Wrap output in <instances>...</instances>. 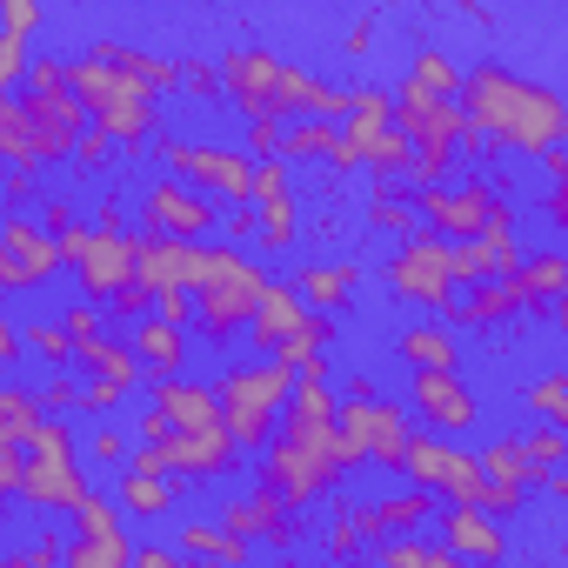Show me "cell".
<instances>
[{
    "label": "cell",
    "instance_id": "cell-1",
    "mask_svg": "<svg viewBox=\"0 0 568 568\" xmlns=\"http://www.w3.org/2000/svg\"><path fill=\"white\" fill-rule=\"evenodd\" d=\"M328 375H335V368H328V355H315V362L302 368L288 415H281L274 442H267V448H261V462H254L261 488H267V495H281L295 515H308V508L335 501V488L362 468V462H355V448H348V435H342V395H335V382H328Z\"/></svg>",
    "mask_w": 568,
    "mask_h": 568
},
{
    "label": "cell",
    "instance_id": "cell-2",
    "mask_svg": "<svg viewBox=\"0 0 568 568\" xmlns=\"http://www.w3.org/2000/svg\"><path fill=\"white\" fill-rule=\"evenodd\" d=\"M462 108H468V128L495 154L541 161L548 148H568V94L535 81V74H521V68L475 61L468 81H462Z\"/></svg>",
    "mask_w": 568,
    "mask_h": 568
},
{
    "label": "cell",
    "instance_id": "cell-3",
    "mask_svg": "<svg viewBox=\"0 0 568 568\" xmlns=\"http://www.w3.org/2000/svg\"><path fill=\"white\" fill-rule=\"evenodd\" d=\"M94 114L74 88V61H34L28 81L0 101V154L8 168L34 161V168H61L81 154Z\"/></svg>",
    "mask_w": 568,
    "mask_h": 568
},
{
    "label": "cell",
    "instance_id": "cell-4",
    "mask_svg": "<svg viewBox=\"0 0 568 568\" xmlns=\"http://www.w3.org/2000/svg\"><path fill=\"white\" fill-rule=\"evenodd\" d=\"M274 274L234 247V241H201V274H194V328L214 342V348H234L254 322V308L267 302Z\"/></svg>",
    "mask_w": 568,
    "mask_h": 568
},
{
    "label": "cell",
    "instance_id": "cell-5",
    "mask_svg": "<svg viewBox=\"0 0 568 568\" xmlns=\"http://www.w3.org/2000/svg\"><path fill=\"white\" fill-rule=\"evenodd\" d=\"M221 74H227V101L241 108V121H295V114H315L322 101V74L295 68V61H281L274 48H227L221 54Z\"/></svg>",
    "mask_w": 568,
    "mask_h": 568
},
{
    "label": "cell",
    "instance_id": "cell-6",
    "mask_svg": "<svg viewBox=\"0 0 568 568\" xmlns=\"http://www.w3.org/2000/svg\"><path fill=\"white\" fill-rule=\"evenodd\" d=\"M74 88H81L94 128H108L121 141V154L154 148V134H161V88H148L134 68H114L101 54H81L74 61Z\"/></svg>",
    "mask_w": 568,
    "mask_h": 568
},
{
    "label": "cell",
    "instance_id": "cell-7",
    "mask_svg": "<svg viewBox=\"0 0 568 568\" xmlns=\"http://www.w3.org/2000/svg\"><path fill=\"white\" fill-rule=\"evenodd\" d=\"M295 382H302V368H288L281 355L234 362V368L214 382V388H221V415H227V428H234V442H241L247 455H261V448L274 442L281 415H288V402H295Z\"/></svg>",
    "mask_w": 568,
    "mask_h": 568
},
{
    "label": "cell",
    "instance_id": "cell-8",
    "mask_svg": "<svg viewBox=\"0 0 568 568\" xmlns=\"http://www.w3.org/2000/svg\"><path fill=\"white\" fill-rule=\"evenodd\" d=\"M382 288H388V302H402V308L448 315V302L462 295V281H455V241L422 221V227L402 234L395 254L382 261Z\"/></svg>",
    "mask_w": 568,
    "mask_h": 568
},
{
    "label": "cell",
    "instance_id": "cell-9",
    "mask_svg": "<svg viewBox=\"0 0 568 568\" xmlns=\"http://www.w3.org/2000/svg\"><path fill=\"white\" fill-rule=\"evenodd\" d=\"M88 462H81V442L61 415H48L34 435H28V481H21V508L34 515H74L88 501Z\"/></svg>",
    "mask_w": 568,
    "mask_h": 568
},
{
    "label": "cell",
    "instance_id": "cell-10",
    "mask_svg": "<svg viewBox=\"0 0 568 568\" xmlns=\"http://www.w3.org/2000/svg\"><path fill=\"white\" fill-rule=\"evenodd\" d=\"M154 154H161V168L168 174H181V181H194V187H207L214 201H254V154L247 148H234V141H187V134H154Z\"/></svg>",
    "mask_w": 568,
    "mask_h": 568
},
{
    "label": "cell",
    "instance_id": "cell-11",
    "mask_svg": "<svg viewBox=\"0 0 568 568\" xmlns=\"http://www.w3.org/2000/svg\"><path fill=\"white\" fill-rule=\"evenodd\" d=\"M408 415H415V408H408V402H388L382 388H375V395H342V435H348L355 462H362V468H388V475H402L408 442H415Z\"/></svg>",
    "mask_w": 568,
    "mask_h": 568
},
{
    "label": "cell",
    "instance_id": "cell-12",
    "mask_svg": "<svg viewBox=\"0 0 568 568\" xmlns=\"http://www.w3.org/2000/svg\"><path fill=\"white\" fill-rule=\"evenodd\" d=\"M221 207H227V201H214L207 187H194V181H181V174H168V168L134 194V221H141L148 234H187V241H214Z\"/></svg>",
    "mask_w": 568,
    "mask_h": 568
},
{
    "label": "cell",
    "instance_id": "cell-13",
    "mask_svg": "<svg viewBox=\"0 0 568 568\" xmlns=\"http://www.w3.org/2000/svg\"><path fill=\"white\" fill-rule=\"evenodd\" d=\"M402 475H408V481H422L435 501H481V488H488L481 455H475V448H462V435H435V428H422V435L408 442Z\"/></svg>",
    "mask_w": 568,
    "mask_h": 568
},
{
    "label": "cell",
    "instance_id": "cell-14",
    "mask_svg": "<svg viewBox=\"0 0 568 568\" xmlns=\"http://www.w3.org/2000/svg\"><path fill=\"white\" fill-rule=\"evenodd\" d=\"M61 267H68L61 234L48 221H34L28 207H14L8 227H0V288H8V295H34V288H48Z\"/></svg>",
    "mask_w": 568,
    "mask_h": 568
},
{
    "label": "cell",
    "instance_id": "cell-15",
    "mask_svg": "<svg viewBox=\"0 0 568 568\" xmlns=\"http://www.w3.org/2000/svg\"><path fill=\"white\" fill-rule=\"evenodd\" d=\"M415 207H422V221L428 227H442L448 241H475V234H488V221L508 207L501 201V187L495 181H428V187H415Z\"/></svg>",
    "mask_w": 568,
    "mask_h": 568
},
{
    "label": "cell",
    "instance_id": "cell-16",
    "mask_svg": "<svg viewBox=\"0 0 568 568\" xmlns=\"http://www.w3.org/2000/svg\"><path fill=\"white\" fill-rule=\"evenodd\" d=\"M408 408H415V422L435 428V435H475V428H481V395L468 388L462 368H415Z\"/></svg>",
    "mask_w": 568,
    "mask_h": 568
},
{
    "label": "cell",
    "instance_id": "cell-17",
    "mask_svg": "<svg viewBox=\"0 0 568 568\" xmlns=\"http://www.w3.org/2000/svg\"><path fill=\"white\" fill-rule=\"evenodd\" d=\"M74 541H68V555H61V568H128L134 561V541H128V508L114 501V495H88L74 515Z\"/></svg>",
    "mask_w": 568,
    "mask_h": 568
},
{
    "label": "cell",
    "instance_id": "cell-18",
    "mask_svg": "<svg viewBox=\"0 0 568 568\" xmlns=\"http://www.w3.org/2000/svg\"><path fill=\"white\" fill-rule=\"evenodd\" d=\"M74 281H81V295H94V302H114L121 288H134V281H141V234L94 227V241L74 254Z\"/></svg>",
    "mask_w": 568,
    "mask_h": 568
},
{
    "label": "cell",
    "instance_id": "cell-19",
    "mask_svg": "<svg viewBox=\"0 0 568 568\" xmlns=\"http://www.w3.org/2000/svg\"><path fill=\"white\" fill-rule=\"evenodd\" d=\"M254 207H261V254H288L302 241V207H295V161L267 154L254 168Z\"/></svg>",
    "mask_w": 568,
    "mask_h": 568
},
{
    "label": "cell",
    "instance_id": "cell-20",
    "mask_svg": "<svg viewBox=\"0 0 568 568\" xmlns=\"http://www.w3.org/2000/svg\"><path fill=\"white\" fill-rule=\"evenodd\" d=\"M435 528H442V541H448L462 561H501V555H508V528H501V515L481 508V501H448V508L435 515Z\"/></svg>",
    "mask_w": 568,
    "mask_h": 568
},
{
    "label": "cell",
    "instance_id": "cell-21",
    "mask_svg": "<svg viewBox=\"0 0 568 568\" xmlns=\"http://www.w3.org/2000/svg\"><path fill=\"white\" fill-rule=\"evenodd\" d=\"M308 315H315V302L295 288V281H274L267 288V302L254 308V322H247V342H254V355H281L302 328H308Z\"/></svg>",
    "mask_w": 568,
    "mask_h": 568
},
{
    "label": "cell",
    "instance_id": "cell-22",
    "mask_svg": "<svg viewBox=\"0 0 568 568\" xmlns=\"http://www.w3.org/2000/svg\"><path fill=\"white\" fill-rule=\"evenodd\" d=\"M148 395H154V408L174 428H214V422H227L221 415V388H207L194 375H148Z\"/></svg>",
    "mask_w": 568,
    "mask_h": 568
},
{
    "label": "cell",
    "instance_id": "cell-23",
    "mask_svg": "<svg viewBox=\"0 0 568 568\" xmlns=\"http://www.w3.org/2000/svg\"><path fill=\"white\" fill-rule=\"evenodd\" d=\"M428 515H435V495H428L422 481H408L402 495H382V501H355V521H362L368 548L388 541V535H415V528H428Z\"/></svg>",
    "mask_w": 568,
    "mask_h": 568
},
{
    "label": "cell",
    "instance_id": "cell-24",
    "mask_svg": "<svg viewBox=\"0 0 568 568\" xmlns=\"http://www.w3.org/2000/svg\"><path fill=\"white\" fill-rule=\"evenodd\" d=\"M528 302H521V288H515V274H488V281H475V288H462L455 302H448V322L455 328H501V322H515Z\"/></svg>",
    "mask_w": 568,
    "mask_h": 568
},
{
    "label": "cell",
    "instance_id": "cell-25",
    "mask_svg": "<svg viewBox=\"0 0 568 568\" xmlns=\"http://www.w3.org/2000/svg\"><path fill=\"white\" fill-rule=\"evenodd\" d=\"M395 362L415 375V368H462V342H455V322L448 315H428V322H408L395 335Z\"/></svg>",
    "mask_w": 568,
    "mask_h": 568
},
{
    "label": "cell",
    "instance_id": "cell-26",
    "mask_svg": "<svg viewBox=\"0 0 568 568\" xmlns=\"http://www.w3.org/2000/svg\"><path fill=\"white\" fill-rule=\"evenodd\" d=\"M74 368H81L88 382H114V388H128V395L148 382V362H141V348H134L128 335H94V342H81Z\"/></svg>",
    "mask_w": 568,
    "mask_h": 568
},
{
    "label": "cell",
    "instance_id": "cell-27",
    "mask_svg": "<svg viewBox=\"0 0 568 568\" xmlns=\"http://www.w3.org/2000/svg\"><path fill=\"white\" fill-rule=\"evenodd\" d=\"M362 261H308L302 274H295V288L315 302V308H328V315H348L355 308V295H362Z\"/></svg>",
    "mask_w": 568,
    "mask_h": 568
},
{
    "label": "cell",
    "instance_id": "cell-28",
    "mask_svg": "<svg viewBox=\"0 0 568 568\" xmlns=\"http://www.w3.org/2000/svg\"><path fill=\"white\" fill-rule=\"evenodd\" d=\"M128 342L141 348L148 375H181V368H187V328H181V322H168L161 308H154V315H141V322H128Z\"/></svg>",
    "mask_w": 568,
    "mask_h": 568
},
{
    "label": "cell",
    "instance_id": "cell-29",
    "mask_svg": "<svg viewBox=\"0 0 568 568\" xmlns=\"http://www.w3.org/2000/svg\"><path fill=\"white\" fill-rule=\"evenodd\" d=\"M114 501H121L128 515H141V521H161V515H174V501H181V475L121 468V481H114Z\"/></svg>",
    "mask_w": 568,
    "mask_h": 568
},
{
    "label": "cell",
    "instance_id": "cell-30",
    "mask_svg": "<svg viewBox=\"0 0 568 568\" xmlns=\"http://www.w3.org/2000/svg\"><path fill=\"white\" fill-rule=\"evenodd\" d=\"M174 548H181L187 561H247V555H254V541H247V535H234L221 515H214V521H201V515H181V535H174Z\"/></svg>",
    "mask_w": 568,
    "mask_h": 568
},
{
    "label": "cell",
    "instance_id": "cell-31",
    "mask_svg": "<svg viewBox=\"0 0 568 568\" xmlns=\"http://www.w3.org/2000/svg\"><path fill=\"white\" fill-rule=\"evenodd\" d=\"M515 288L528 308H555L568 295V247H535L521 267H515Z\"/></svg>",
    "mask_w": 568,
    "mask_h": 568
},
{
    "label": "cell",
    "instance_id": "cell-32",
    "mask_svg": "<svg viewBox=\"0 0 568 568\" xmlns=\"http://www.w3.org/2000/svg\"><path fill=\"white\" fill-rule=\"evenodd\" d=\"M88 54H101V61H114V68H134L148 88H161V94H181V61H161V54H148V48H134V41H121V34H101Z\"/></svg>",
    "mask_w": 568,
    "mask_h": 568
},
{
    "label": "cell",
    "instance_id": "cell-33",
    "mask_svg": "<svg viewBox=\"0 0 568 568\" xmlns=\"http://www.w3.org/2000/svg\"><path fill=\"white\" fill-rule=\"evenodd\" d=\"M342 141V121H322V114H295L281 121V161H328V148Z\"/></svg>",
    "mask_w": 568,
    "mask_h": 568
},
{
    "label": "cell",
    "instance_id": "cell-34",
    "mask_svg": "<svg viewBox=\"0 0 568 568\" xmlns=\"http://www.w3.org/2000/svg\"><path fill=\"white\" fill-rule=\"evenodd\" d=\"M481 468H488V481H515V488H541V481H548V468L528 455V442H521V435L488 442V448H481Z\"/></svg>",
    "mask_w": 568,
    "mask_h": 568
},
{
    "label": "cell",
    "instance_id": "cell-35",
    "mask_svg": "<svg viewBox=\"0 0 568 568\" xmlns=\"http://www.w3.org/2000/svg\"><path fill=\"white\" fill-rule=\"evenodd\" d=\"M375 561H382V568H455L462 555H455L448 541H428V535L415 528V535H388V541H375Z\"/></svg>",
    "mask_w": 568,
    "mask_h": 568
},
{
    "label": "cell",
    "instance_id": "cell-36",
    "mask_svg": "<svg viewBox=\"0 0 568 568\" xmlns=\"http://www.w3.org/2000/svg\"><path fill=\"white\" fill-rule=\"evenodd\" d=\"M41 422H48L41 388H28V382H8V388H0V442H28Z\"/></svg>",
    "mask_w": 568,
    "mask_h": 568
},
{
    "label": "cell",
    "instance_id": "cell-37",
    "mask_svg": "<svg viewBox=\"0 0 568 568\" xmlns=\"http://www.w3.org/2000/svg\"><path fill=\"white\" fill-rule=\"evenodd\" d=\"M21 328H28V355H34V362H48V368H74L81 342L68 335V322H61V315H28Z\"/></svg>",
    "mask_w": 568,
    "mask_h": 568
},
{
    "label": "cell",
    "instance_id": "cell-38",
    "mask_svg": "<svg viewBox=\"0 0 568 568\" xmlns=\"http://www.w3.org/2000/svg\"><path fill=\"white\" fill-rule=\"evenodd\" d=\"M521 408H528L535 422L568 428V368H541V375H528V382H521Z\"/></svg>",
    "mask_w": 568,
    "mask_h": 568
},
{
    "label": "cell",
    "instance_id": "cell-39",
    "mask_svg": "<svg viewBox=\"0 0 568 568\" xmlns=\"http://www.w3.org/2000/svg\"><path fill=\"white\" fill-rule=\"evenodd\" d=\"M408 81H415V88H428V94H462L468 68H455L442 48H415V61H408Z\"/></svg>",
    "mask_w": 568,
    "mask_h": 568
},
{
    "label": "cell",
    "instance_id": "cell-40",
    "mask_svg": "<svg viewBox=\"0 0 568 568\" xmlns=\"http://www.w3.org/2000/svg\"><path fill=\"white\" fill-rule=\"evenodd\" d=\"M368 227H375V234H395V241L415 234V227H422L415 194H382V187H375V201H368Z\"/></svg>",
    "mask_w": 568,
    "mask_h": 568
},
{
    "label": "cell",
    "instance_id": "cell-41",
    "mask_svg": "<svg viewBox=\"0 0 568 568\" xmlns=\"http://www.w3.org/2000/svg\"><path fill=\"white\" fill-rule=\"evenodd\" d=\"M181 94L187 101H227V74L214 61H181Z\"/></svg>",
    "mask_w": 568,
    "mask_h": 568
},
{
    "label": "cell",
    "instance_id": "cell-42",
    "mask_svg": "<svg viewBox=\"0 0 568 568\" xmlns=\"http://www.w3.org/2000/svg\"><path fill=\"white\" fill-rule=\"evenodd\" d=\"M108 315H114V308H108V302H94V295H81V302H68V308H61V322H68V335H74V342L108 335Z\"/></svg>",
    "mask_w": 568,
    "mask_h": 568
},
{
    "label": "cell",
    "instance_id": "cell-43",
    "mask_svg": "<svg viewBox=\"0 0 568 568\" xmlns=\"http://www.w3.org/2000/svg\"><path fill=\"white\" fill-rule=\"evenodd\" d=\"M362 548H368V535L355 521V501H335V515H328V555H362Z\"/></svg>",
    "mask_w": 568,
    "mask_h": 568
},
{
    "label": "cell",
    "instance_id": "cell-44",
    "mask_svg": "<svg viewBox=\"0 0 568 568\" xmlns=\"http://www.w3.org/2000/svg\"><path fill=\"white\" fill-rule=\"evenodd\" d=\"M521 442H528V455H535L541 468H568V428H555V422H535Z\"/></svg>",
    "mask_w": 568,
    "mask_h": 568
},
{
    "label": "cell",
    "instance_id": "cell-45",
    "mask_svg": "<svg viewBox=\"0 0 568 568\" xmlns=\"http://www.w3.org/2000/svg\"><path fill=\"white\" fill-rule=\"evenodd\" d=\"M495 274V261H488V241L475 234V241H455V281L462 288H475V281H488Z\"/></svg>",
    "mask_w": 568,
    "mask_h": 568
},
{
    "label": "cell",
    "instance_id": "cell-46",
    "mask_svg": "<svg viewBox=\"0 0 568 568\" xmlns=\"http://www.w3.org/2000/svg\"><path fill=\"white\" fill-rule=\"evenodd\" d=\"M128 455H134V442H128L114 422H101V428L88 435V462H114V468H128Z\"/></svg>",
    "mask_w": 568,
    "mask_h": 568
},
{
    "label": "cell",
    "instance_id": "cell-47",
    "mask_svg": "<svg viewBox=\"0 0 568 568\" xmlns=\"http://www.w3.org/2000/svg\"><path fill=\"white\" fill-rule=\"evenodd\" d=\"M114 154H121V141H114L108 128H88V141H81V154H74V168H81V174H101V168H108Z\"/></svg>",
    "mask_w": 568,
    "mask_h": 568
},
{
    "label": "cell",
    "instance_id": "cell-48",
    "mask_svg": "<svg viewBox=\"0 0 568 568\" xmlns=\"http://www.w3.org/2000/svg\"><path fill=\"white\" fill-rule=\"evenodd\" d=\"M81 395H88V382H74V375H48L41 382V402H48V415H61V408H81Z\"/></svg>",
    "mask_w": 568,
    "mask_h": 568
},
{
    "label": "cell",
    "instance_id": "cell-49",
    "mask_svg": "<svg viewBox=\"0 0 568 568\" xmlns=\"http://www.w3.org/2000/svg\"><path fill=\"white\" fill-rule=\"evenodd\" d=\"M541 221L568 241V174H555V181H548V194H541Z\"/></svg>",
    "mask_w": 568,
    "mask_h": 568
},
{
    "label": "cell",
    "instance_id": "cell-50",
    "mask_svg": "<svg viewBox=\"0 0 568 568\" xmlns=\"http://www.w3.org/2000/svg\"><path fill=\"white\" fill-rule=\"evenodd\" d=\"M108 308H114L121 322H141V315H154V288H148V281H134V288H121Z\"/></svg>",
    "mask_w": 568,
    "mask_h": 568
},
{
    "label": "cell",
    "instance_id": "cell-51",
    "mask_svg": "<svg viewBox=\"0 0 568 568\" xmlns=\"http://www.w3.org/2000/svg\"><path fill=\"white\" fill-rule=\"evenodd\" d=\"M8 201H14V207H28V201H41V168H34V161H21V168H8Z\"/></svg>",
    "mask_w": 568,
    "mask_h": 568
},
{
    "label": "cell",
    "instance_id": "cell-52",
    "mask_svg": "<svg viewBox=\"0 0 568 568\" xmlns=\"http://www.w3.org/2000/svg\"><path fill=\"white\" fill-rule=\"evenodd\" d=\"M81 382H88V375H81ZM121 402H128V388H114V382H88V395H81V408H88V415H101V422H108Z\"/></svg>",
    "mask_w": 568,
    "mask_h": 568
},
{
    "label": "cell",
    "instance_id": "cell-53",
    "mask_svg": "<svg viewBox=\"0 0 568 568\" xmlns=\"http://www.w3.org/2000/svg\"><path fill=\"white\" fill-rule=\"evenodd\" d=\"M521 501H528V488H515V481H488V488H481V508H495L501 521L521 515Z\"/></svg>",
    "mask_w": 568,
    "mask_h": 568
},
{
    "label": "cell",
    "instance_id": "cell-54",
    "mask_svg": "<svg viewBox=\"0 0 568 568\" xmlns=\"http://www.w3.org/2000/svg\"><path fill=\"white\" fill-rule=\"evenodd\" d=\"M241 141H247V154H254V161H267V154H281V121H247V134H241Z\"/></svg>",
    "mask_w": 568,
    "mask_h": 568
},
{
    "label": "cell",
    "instance_id": "cell-55",
    "mask_svg": "<svg viewBox=\"0 0 568 568\" xmlns=\"http://www.w3.org/2000/svg\"><path fill=\"white\" fill-rule=\"evenodd\" d=\"M41 221H48L54 234H68V227H74V207H68V194H41Z\"/></svg>",
    "mask_w": 568,
    "mask_h": 568
},
{
    "label": "cell",
    "instance_id": "cell-56",
    "mask_svg": "<svg viewBox=\"0 0 568 568\" xmlns=\"http://www.w3.org/2000/svg\"><path fill=\"white\" fill-rule=\"evenodd\" d=\"M342 48H348V54H355V61H362V54H368V48H375V21H368V14H362V21H355V28H348V41H342Z\"/></svg>",
    "mask_w": 568,
    "mask_h": 568
},
{
    "label": "cell",
    "instance_id": "cell-57",
    "mask_svg": "<svg viewBox=\"0 0 568 568\" xmlns=\"http://www.w3.org/2000/svg\"><path fill=\"white\" fill-rule=\"evenodd\" d=\"M134 561H141V568H174L181 548H134Z\"/></svg>",
    "mask_w": 568,
    "mask_h": 568
},
{
    "label": "cell",
    "instance_id": "cell-58",
    "mask_svg": "<svg viewBox=\"0 0 568 568\" xmlns=\"http://www.w3.org/2000/svg\"><path fill=\"white\" fill-rule=\"evenodd\" d=\"M94 227H128V214H121V201H108V194H101V207H94Z\"/></svg>",
    "mask_w": 568,
    "mask_h": 568
},
{
    "label": "cell",
    "instance_id": "cell-59",
    "mask_svg": "<svg viewBox=\"0 0 568 568\" xmlns=\"http://www.w3.org/2000/svg\"><path fill=\"white\" fill-rule=\"evenodd\" d=\"M548 315H555V328H561V335H568V295H561V302H555V308H548Z\"/></svg>",
    "mask_w": 568,
    "mask_h": 568
}]
</instances>
